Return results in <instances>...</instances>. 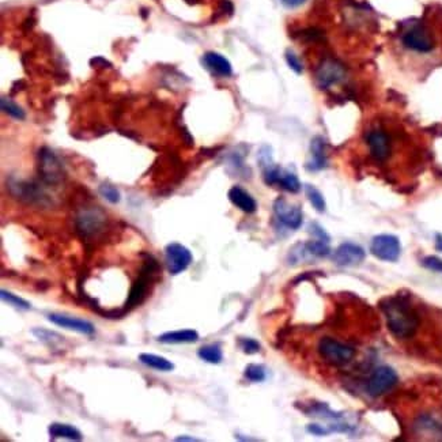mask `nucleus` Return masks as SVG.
Masks as SVG:
<instances>
[{
  "label": "nucleus",
  "instance_id": "9",
  "mask_svg": "<svg viewBox=\"0 0 442 442\" xmlns=\"http://www.w3.org/2000/svg\"><path fill=\"white\" fill-rule=\"evenodd\" d=\"M277 219L288 229L298 230L303 223V214L299 205L290 204L285 197H278L274 203Z\"/></svg>",
  "mask_w": 442,
  "mask_h": 442
},
{
  "label": "nucleus",
  "instance_id": "11",
  "mask_svg": "<svg viewBox=\"0 0 442 442\" xmlns=\"http://www.w3.org/2000/svg\"><path fill=\"white\" fill-rule=\"evenodd\" d=\"M345 75L343 66L336 60H324L316 71V82L321 89H328L339 83Z\"/></svg>",
  "mask_w": 442,
  "mask_h": 442
},
{
  "label": "nucleus",
  "instance_id": "5",
  "mask_svg": "<svg viewBox=\"0 0 442 442\" xmlns=\"http://www.w3.org/2000/svg\"><path fill=\"white\" fill-rule=\"evenodd\" d=\"M165 260L170 275H179L184 272L194 260L191 250L179 243H170L165 248Z\"/></svg>",
  "mask_w": 442,
  "mask_h": 442
},
{
  "label": "nucleus",
  "instance_id": "7",
  "mask_svg": "<svg viewBox=\"0 0 442 442\" xmlns=\"http://www.w3.org/2000/svg\"><path fill=\"white\" fill-rule=\"evenodd\" d=\"M106 223V217L99 208H85L82 210L78 217H77V230L85 236V237H92L101 233L105 228Z\"/></svg>",
  "mask_w": 442,
  "mask_h": 442
},
{
  "label": "nucleus",
  "instance_id": "14",
  "mask_svg": "<svg viewBox=\"0 0 442 442\" xmlns=\"http://www.w3.org/2000/svg\"><path fill=\"white\" fill-rule=\"evenodd\" d=\"M366 257L365 249L354 243H343L336 248L334 261L341 267H354L361 264Z\"/></svg>",
  "mask_w": 442,
  "mask_h": 442
},
{
  "label": "nucleus",
  "instance_id": "6",
  "mask_svg": "<svg viewBox=\"0 0 442 442\" xmlns=\"http://www.w3.org/2000/svg\"><path fill=\"white\" fill-rule=\"evenodd\" d=\"M370 252L379 260L394 263L401 254V244L393 234H379L370 243Z\"/></svg>",
  "mask_w": 442,
  "mask_h": 442
},
{
  "label": "nucleus",
  "instance_id": "19",
  "mask_svg": "<svg viewBox=\"0 0 442 442\" xmlns=\"http://www.w3.org/2000/svg\"><path fill=\"white\" fill-rule=\"evenodd\" d=\"M157 341L165 344L195 343L199 341V334L195 330L169 331L159 335Z\"/></svg>",
  "mask_w": 442,
  "mask_h": 442
},
{
  "label": "nucleus",
  "instance_id": "23",
  "mask_svg": "<svg viewBox=\"0 0 442 442\" xmlns=\"http://www.w3.org/2000/svg\"><path fill=\"white\" fill-rule=\"evenodd\" d=\"M278 185L282 190H285L288 192H292V194H298L301 191V183H299L298 177L292 172H285L283 170L281 177H279Z\"/></svg>",
  "mask_w": 442,
  "mask_h": 442
},
{
  "label": "nucleus",
  "instance_id": "13",
  "mask_svg": "<svg viewBox=\"0 0 442 442\" xmlns=\"http://www.w3.org/2000/svg\"><path fill=\"white\" fill-rule=\"evenodd\" d=\"M366 143L370 150V155L377 162H384L391 155V138L381 130H373L366 137Z\"/></svg>",
  "mask_w": 442,
  "mask_h": 442
},
{
  "label": "nucleus",
  "instance_id": "24",
  "mask_svg": "<svg viewBox=\"0 0 442 442\" xmlns=\"http://www.w3.org/2000/svg\"><path fill=\"white\" fill-rule=\"evenodd\" d=\"M305 194L309 199L310 204L313 205L314 210H317L319 212H324L325 211V199L323 197V194L313 185L306 184L305 185Z\"/></svg>",
  "mask_w": 442,
  "mask_h": 442
},
{
  "label": "nucleus",
  "instance_id": "34",
  "mask_svg": "<svg viewBox=\"0 0 442 442\" xmlns=\"http://www.w3.org/2000/svg\"><path fill=\"white\" fill-rule=\"evenodd\" d=\"M90 64H92V67H96V68H99V66H101V67H110V63H109L108 60L102 59V57H94V59H92V60H90Z\"/></svg>",
  "mask_w": 442,
  "mask_h": 442
},
{
  "label": "nucleus",
  "instance_id": "20",
  "mask_svg": "<svg viewBox=\"0 0 442 442\" xmlns=\"http://www.w3.org/2000/svg\"><path fill=\"white\" fill-rule=\"evenodd\" d=\"M48 433H50V439L56 440V439H67L71 441H81L83 439L82 433L71 426V425H66V423H52L48 428Z\"/></svg>",
  "mask_w": 442,
  "mask_h": 442
},
{
  "label": "nucleus",
  "instance_id": "15",
  "mask_svg": "<svg viewBox=\"0 0 442 442\" xmlns=\"http://www.w3.org/2000/svg\"><path fill=\"white\" fill-rule=\"evenodd\" d=\"M47 319L50 320V323H53L61 328L71 330V331H75V332H79L83 335H93L96 332L94 325L90 321L83 320V319H77V317H71V316H66V314H56V313L48 314Z\"/></svg>",
  "mask_w": 442,
  "mask_h": 442
},
{
  "label": "nucleus",
  "instance_id": "3",
  "mask_svg": "<svg viewBox=\"0 0 442 442\" xmlns=\"http://www.w3.org/2000/svg\"><path fill=\"white\" fill-rule=\"evenodd\" d=\"M39 174L47 185H59L66 177L63 163L50 148H41L39 151Z\"/></svg>",
  "mask_w": 442,
  "mask_h": 442
},
{
  "label": "nucleus",
  "instance_id": "12",
  "mask_svg": "<svg viewBox=\"0 0 442 442\" xmlns=\"http://www.w3.org/2000/svg\"><path fill=\"white\" fill-rule=\"evenodd\" d=\"M403 44L408 50H416L421 53H428L434 50V40L430 36V33L422 28V26H414L411 28L404 36H403Z\"/></svg>",
  "mask_w": 442,
  "mask_h": 442
},
{
  "label": "nucleus",
  "instance_id": "25",
  "mask_svg": "<svg viewBox=\"0 0 442 442\" xmlns=\"http://www.w3.org/2000/svg\"><path fill=\"white\" fill-rule=\"evenodd\" d=\"M244 376L246 380L250 383H263L267 377L265 368L259 363H249L244 370Z\"/></svg>",
  "mask_w": 442,
  "mask_h": 442
},
{
  "label": "nucleus",
  "instance_id": "29",
  "mask_svg": "<svg viewBox=\"0 0 442 442\" xmlns=\"http://www.w3.org/2000/svg\"><path fill=\"white\" fill-rule=\"evenodd\" d=\"M239 345L241 347V350H243L245 354H249V355L259 352L260 348H261L260 343H259L257 341L252 339V338H240V339H239Z\"/></svg>",
  "mask_w": 442,
  "mask_h": 442
},
{
  "label": "nucleus",
  "instance_id": "30",
  "mask_svg": "<svg viewBox=\"0 0 442 442\" xmlns=\"http://www.w3.org/2000/svg\"><path fill=\"white\" fill-rule=\"evenodd\" d=\"M422 265L430 271L442 274V259L437 256H426L422 260Z\"/></svg>",
  "mask_w": 442,
  "mask_h": 442
},
{
  "label": "nucleus",
  "instance_id": "28",
  "mask_svg": "<svg viewBox=\"0 0 442 442\" xmlns=\"http://www.w3.org/2000/svg\"><path fill=\"white\" fill-rule=\"evenodd\" d=\"M99 194H101V197H103V199H106V200H108L109 203H112V204L119 203V201H120V199H121L119 190H117L114 185L109 184V183H103V184H101V185H99Z\"/></svg>",
  "mask_w": 442,
  "mask_h": 442
},
{
  "label": "nucleus",
  "instance_id": "38",
  "mask_svg": "<svg viewBox=\"0 0 442 442\" xmlns=\"http://www.w3.org/2000/svg\"><path fill=\"white\" fill-rule=\"evenodd\" d=\"M187 1H190V3H195L197 0H187Z\"/></svg>",
  "mask_w": 442,
  "mask_h": 442
},
{
  "label": "nucleus",
  "instance_id": "22",
  "mask_svg": "<svg viewBox=\"0 0 442 442\" xmlns=\"http://www.w3.org/2000/svg\"><path fill=\"white\" fill-rule=\"evenodd\" d=\"M197 356L200 359H203L204 362L207 363H211V365H218L222 362L223 359V352L221 350L219 345L217 344H207V345H203L199 348L197 351Z\"/></svg>",
  "mask_w": 442,
  "mask_h": 442
},
{
  "label": "nucleus",
  "instance_id": "35",
  "mask_svg": "<svg viewBox=\"0 0 442 442\" xmlns=\"http://www.w3.org/2000/svg\"><path fill=\"white\" fill-rule=\"evenodd\" d=\"M286 7H290V8H295V7H299L302 6L306 0H281Z\"/></svg>",
  "mask_w": 442,
  "mask_h": 442
},
{
  "label": "nucleus",
  "instance_id": "32",
  "mask_svg": "<svg viewBox=\"0 0 442 442\" xmlns=\"http://www.w3.org/2000/svg\"><path fill=\"white\" fill-rule=\"evenodd\" d=\"M309 232L317 239V240H323V241H327V243H330L331 241V239H330V236H328V233L319 225V223H316V222H313V223H310V226H309Z\"/></svg>",
  "mask_w": 442,
  "mask_h": 442
},
{
  "label": "nucleus",
  "instance_id": "18",
  "mask_svg": "<svg viewBox=\"0 0 442 442\" xmlns=\"http://www.w3.org/2000/svg\"><path fill=\"white\" fill-rule=\"evenodd\" d=\"M229 200L241 211H244L246 214H253L257 210V203L253 197H250L246 192L244 188L241 187H233L229 191Z\"/></svg>",
  "mask_w": 442,
  "mask_h": 442
},
{
  "label": "nucleus",
  "instance_id": "8",
  "mask_svg": "<svg viewBox=\"0 0 442 442\" xmlns=\"http://www.w3.org/2000/svg\"><path fill=\"white\" fill-rule=\"evenodd\" d=\"M397 381H399L397 373L393 370L392 368L380 366L372 373L366 385V391L370 396L379 397L390 392L397 384Z\"/></svg>",
  "mask_w": 442,
  "mask_h": 442
},
{
  "label": "nucleus",
  "instance_id": "21",
  "mask_svg": "<svg viewBox=\"0 0 442 442\" xmlns=\"http://www.w3.org/2000/svg\"><path fill=\"white\" fill-rule=\"evenodd\" d=\"M139 361L146 365L151 369L159 370V372H172L174 369V363L170 362L169 359L157 355V354H151V352H142L139 355Z\"/></svg>",
  "mask_w": 442,
  "mask_h": 442
},
{
  "label": "nucleus",
  "instance_id": "2",
  "mask_svg": "<svg viewBox=\"0 0 442 442\" xmlns=\"http://www.w3.org/2000/svg\"><path fill=\"white\" fill-rule=\"evenodd\" d=\"M320 356L330 365L334 366H344L350 363L354 356L356 355V351L352 345L342 343L334 338L324 336L320 339L317 345Z\"/></svg>",
  "mask_w": 442,
  "mask_h": 442
},
{
  "label": "nucleus",
  "instance_id": "1",
  "mask_svg": "<svg viewBox=\"0 0 442 442\" xmlns=\"http://www.w3.org/2000/svg\"><path fill=\"white\" fill-rule=\"evenodd\" d=\"M388 330L397 339L412 338L419 327V316L403 297H390L381 302Z\"/></svg>",
  "mask_w": 442,
  "mask_h": 442
},
{
  "label": "nucleus",
  "instance_id": "4",
  "mask_svg": "<svg viewBox=\"0 0 442 442\" xmlns=\"http://www.w3.org/2000/svg\"><path fill=\"white\" fill-rule=\"evenodd\" d=\"M8 190L12 197L26 204H36V205H48L50 197L44 192V190L32 181L10 179L8 180Z\"/></svg>",
  "mask_w": 442,
  "mask_h": 442
},
{
  "label": "nucleus",
  "instance_id": "36",
  "mask_svg": "<svg viewBox=\"0 0 442 442\" xmlns=\"http://www.w3.org/2000/svg\"><path fill=\"white\" fill-rule=\"evenodd\" d=\"M176 441L197 442L200 441V440H199V439H195V437H184V436H181V437H177V439H176Z\"/></svg>",
  "mask_w": 442,
  "mask_h": 442
},
{
  "label": "nucleus",
  "instance_id": "10",
  "mask_svg": "<svg viewBox=\"0 0 442 442\" xmlns=\"http://www.w3.org/2000/svg\"><path fill=\"white\" fill-rule=\"evenodd\" d=\"M158 265L155 263V260H148L145 264V267L142 268V272L139 275V278L132 283V288L130 290V295L125 303L127 309H131L139 303H142V301L145 299L146 293H148V286L150 283V279L152 277V274L157 271Z\"/></svg>",
  "mask_w": 442,
  "mask_h": 442
},
{
  "label": "nucleus",
  "instance_id": "26",
  "mask_svg": "<svg viewBox=\"0 0 442 442\" xmlns=\"http://www.w3.org/2000/svg\"><path fill=\"white\" fill-rule=\"evenodd\" d=\"M0 106L4 113H7L8 116H11L14 119H19V120L25 119V110L18 103H15L12 99L1 97Z\"/></svg>",
  "mask_w": 442,
  "mask_h": 442
},
{
  "label": "nucleus",
  "instance_id": "27",
  "mask_svg": "<svg viewBox=\"0 0 442 442\" xmlns=\"http://www.w3.org/2000/svg\"><path fill=\"white\" fill-rule=\"evenodd\" d=\"M0 297L4 302H7L8 305L14 306V308H18V309H23V310H28L32 308L30 302H28L26 299L18 297V295L12 294L10 292H6V290H1L0 292Z\"/></svg>",
  "mask_w": 442,
  "mask_h": 442
},
{
  "label": "nucleus",
  "instance_id": "31",
  "mask_svg": "<svg viewBox=\"0 0 442 442\" xmlns=\"http://www.w3.org/2000/svg\"><path fill=\"white\" fill-rule=\"evenodd\" d=\"M285 57H286V61H288L289 67L294 71L295 74H298V75H299V74H302V71H303V66H302L301 60L298 59V56L295 54L293 50H288V52H286V54H285Z\"/></svg>",
  "mask_w": 442,
  "mask_h": 442
},
{
  "label": "nucleus",
  "instance_id": "16",
  "mask_svg": "<svg viewBox=\"0 0 442 442\" xmlns=\"http://www.w3.org/2000/svg\"><path fill=\"white\" fill-rule=\"evenodd\" d=\"M203 64L205 66V68L217 75V77H223V78H229L233 75V67L230 64V61L217 53V52H207L204 56H203Z\"/></svg>",
  "mask_w": 442,
  "mask_h": 442
},
{
  "label": "nucleus",
  "instance_id": "33",
  "mask_svg": "<svg viewBox=\"0 0 442 442\" xmlns=\"http://www.w3.org/2000/svg\"><path fill=\"white\" fill-rule=\"evenodd\" d=\"M306 430H308L310 434H313V436H319V437L328 436V434H331V433H332L328 425H327V428H325V426H323V425H317V423H312V425H309V426L306 428Z\"/></svg>",
  "mask_w": 442,
  "mask_h": 442
},
{
  "label": "nucleus",
  "instance_id": "17",
  "mask_svg": "<svg viewBox=\"0 0 442 442\" xmlns=\"http://www.w3.org/2000/svg\"><path fill=\"white\" fill-rule=\"evenodd\" d=\"M327 165L325 142L323 138L316 137L310 143V161L306 163V169L310 172H317L324 169Z\"/></svg>",
  "mask_w": 442,
  "mask_h": 442
},
{
  "label": "nucleus",
  "instance_id": "37",
  "mask_svg": "<svg viewBox=\"0 0 442 442\" xmlns=\"http://www.w3.org/2000/svg\"><path fill=\"white\" fill-rule=\"evenodd\" d=\"M437 249H439V250H441V252H442V236H441V234H439V236H437Z\"/></svg>",
  "mask_w": 442,
  "mask_h": 442
}]
</instances>
